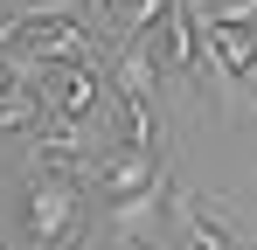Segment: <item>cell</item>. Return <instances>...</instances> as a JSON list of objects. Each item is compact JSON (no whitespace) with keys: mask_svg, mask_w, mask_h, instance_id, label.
<instances>
[{"mask_svg":"<svg viewBox=\"0 0 257 250\" xmlns=\"http://www.w3.org/2000/svg\"><path fill=\"white\" fill-rule=\"evenodd\" d=\"M14 83H21V77H14V63H7V56H0V97H7V90H14Z\"/></svg>","mask_w":257,"mask_h":250,"instance_id":"obj_6","label":"cell"},{"mask_svg":"<svg viewBox=\"0 0 257 250\" xmlns=\"http://www.w3.org/2000/svg\"><path fill=\"white\" fill-rule=\"evenodd\" d=\"M202 56H209L215 77L257 83V35L250 28H209V21H202Z\"/></svg>","mask_w":257,"mask_h":250,"instance_id":"obj_3","label":"cell"},{"mask_svg":"<svg viewBox=\"0 0 257 250\" xmlns=\"http://www.w3.org/2000/svg\"><path fill=\"white\" fill-rule=\"evenodd\" d=\"M21 222H28V243L35 250H70L77 243V222H84V188L35 174L28 195H21Z\"/></svg>","mask_w":257,"mask_h":250,"instance_id":"obj_1","label":"cell"},{"mask_svg":"<svg viewBox=\"0 0 257 250\" xmlns=\"http://www.w3.org/2000/svg\"><path fill=\"white\" fill-rule=\"evenodd\" d=\"M174 215H181V250H243V236H229L209 208H195V202L174 195Z\"/></svg>","mask_w":257,"mask_h":250,"instance_id":"obj_4","label":"cell"},{"mask_svg":"<svg viewBox=\"0 0 257 250\" xmlns=\"http://www.w3.org/2000/svg\"><path fill=\"white\" fill-rule=\"evenodd\" d=\"M0 132H28V139L42 132V83L21 77L7 97H0Z\"/></svg>","mask_w":257,"mask_h":250,"instance_id":"obj_5","label":"cell"},{"mask_svg":"<svg viewBox=\"0 0 257 250\" xmlns=\"http://www.w3.org/2000/svg\"><path fill=\"white\" fill-rule=\"evenodd\" d=\"M104 63H84V70H56L49 77V97H56V118L63 125H90L97 104H104Z\"/></svg>","mask_w":257,"mask_h":250,"instance_id":"obj_2","label":"cell"}]
</instances>
